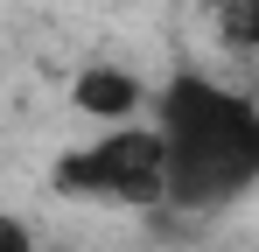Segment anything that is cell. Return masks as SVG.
<instances>
[{
	"mask_svg": "<svg viewBox=\"0 0 259 252\" xmlns=\"http://www.w3.org/2000/svg\"><path fill=\"white\" fill-rule=\"evenodd\" d=\"M56 189L133 203V210L168 203V147H161V126H112L98 147L63 154L56 161Z\"/></svg>",
	"mask_w": 259,
	"mask_h": 252,
	"instance_id": "cell-2",
	"label": "cell"
},
{
	"mask_svg": "<svg viewBox=\"0 0 259 252\" xmlns=\"http://www.w3.org/2000/svg\"><path fill=\"white\" fill-rule=\"evenodd\" d=\"M0 252H35V238H28L14 217H0Z\"/></svg>",
	"mask_w": 259,
	"mask_h": 252,
	"instance_id": "cell-5",
	"label": "cell"
},
{
	"mask_svg": "<svg viewBox=\"0 0 259 252\" xmlns=\"http://www.w3.org/2000/svg\"><path fill=\"white\" fill-rule=\"evenodd\" d=\"M217 28L231 49H259V0H224L217 7Z\"/></svg>",
	"mask_w": 259,
	"mask_h": 252,
	"instance_id": "cell-4",
	"label": "cell"
},
{
	"mask_svg": "<svg viewBox=\"0 0 259 252\" xmlns=\"http://www.w3.org/2000/svg\"><path fill=\"white\" fill-rule=\"evenodd\" d=\"M70 98H77V112H91V119H126L133 105H140V84L126 70H112V63H91L84 77L70 84Z\"/></svg>",
	"mask_w": 259,
	"mask_h": 252,
	"instance_id": "cell-3",
	"label": "cell"
},
{
	"mask_svg": "<svg viewBox=\"0 0 259 252\" xmlns=\"http://www.w3.org/2000/svg\"><path fill=\"white\" fill-rule=\"evenodd\" d=\"M161 147H168V203L210 210L259 182V112L210 77H175L161 91Z\"/></svg>",
	"mask_w": 259,
	"mask_h": 252,
	"instance_id": "cell-1",
	"label": "cell"
}]
</instances>
